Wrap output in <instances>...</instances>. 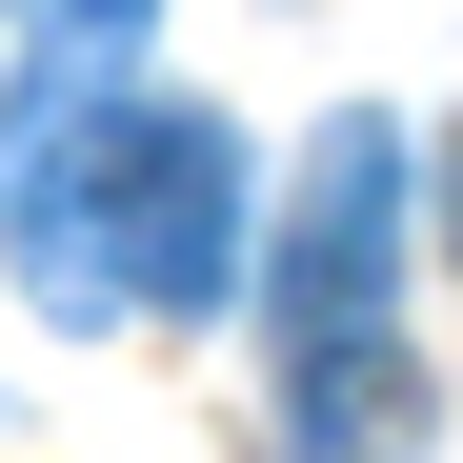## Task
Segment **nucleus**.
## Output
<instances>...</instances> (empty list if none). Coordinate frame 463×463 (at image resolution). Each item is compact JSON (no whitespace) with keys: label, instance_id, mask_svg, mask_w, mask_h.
I'll use <instances>...</instances> for the list:
<instances>
[{"label":"nucleus","instance_id":"obj_1","mask_svg":"<svg viewBox=\"0 0 463 463\" xmlns=\"http://www.w3.org/2000/svg\"><path fill=\"white\" fill-rule=\"evenodd\" d=\"M0 262L41 323H202L242 282V141L202 101H101V61H41L0 121Z\"/></svg>","mask_w":463,"mask_h":463},{"label":"nucleus","instance_id":"obj_2","mask_svg":"<svg viewBox=\"0 0 463 463\" xmlns=\"http://www.w3.org/2000/svg\"><path fill=\"white\" fill-rule=\"evenodd\" d=\"M383 323H403V121H323L282 242H262V343L323 363V343H383Z\"/></svg>","mask_w":463,"mask_h":463},{"label":"nucleus","instance_id":"obj_3","mask_svg":"<svg viewBox=\"0 0 463 463\" xmlns=\"http://www.w3.org/2000/svg\"><path fill=\"white\" fill-rule=\"evenodd\" d=\"M282 443H302V463H403V443H423V363H403V323L282 363Z\"/></svg>","mask_w":463,"mask_h":463},{"label":"nucleus","instance_id":"obj_4","mask_svg":"<svg viewBox=\"0 0 463 463\" xmlns=\"http://www.w3.org/2000/svg\"><path fill=\"white\" fill-rule=\"evenodd\" d=\"M21 21H41V61H121V41H141V0H21Z\"/></svg>","mask_w":463,"mask_h":463},{"label":"nucleus","instance_id":"obj_5","mask_svg":"<svg viewBox=\"0 0 463 463\" xmlns=\"http://www.w3.org/2000/svg\"><path fill=\"white\" fill-rule=\"evenodd\" d=\"M443 242H463V141H443Z\"/></svg>","mask_w":463,"mask_h":463}]
</instances>
